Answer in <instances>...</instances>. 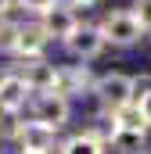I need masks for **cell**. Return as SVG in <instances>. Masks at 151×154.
<instances>
[{
	"label": "cell",
	"instance_id": "cell-1",
	"mask_svg": "<svg viewBox=\"0 0 151 154\" xmlns=\"http://www.w3.org/2000/svg\"><path fill=\"white\" fill-rule=\"evenodd\" d=\"M101 32H104V39L115 43V47H133L137 39L144 36V25H140V18H137L133 11H112V14L104 18Z\"/></svg>",
	"mask_w": 151,
	"mask_h": 154
},
{
	"label": "cell",
	"instance_id": "cell-2",
	"mask_svg": "<svg viewBox=\"0 0 151 154\" xmlns=\"http://www.w3.org/2000/svg\"><path fill=\"white\" fill-rule=\"evenodd\" d=\"M97 97H101V104L112 111V108H119V104H126V100H133V79L122 75V72H112V75L97 79Z\"/></svg>",
	"mask_w": 151,
	"mask_h": 154
},
{
	"label": "cell",
	"instance_id": "cell-3",
	"mask_svg": "<svg viewBox=\"0 0 151 154\" xmlns=\"http://www.w3.org/2000/svg\"><path fill=\"white\" fill-rule=\"evenodd\" d=\"M69 43V54L72 57H83V61H90V57H97L101 50H104V32L101 29H90V25H76L72 29V36L65 39Z\"/></svg>",
	"mask_w": 151,
	"mask_h": 154
},
{
	"label": "cell",
	"instance_id": "cell-4",
	"mask_svg": "<svg viewBox=\"0 0 151 154\" xmlns=\"http://www.w3.org/2000/svg\"><path fill=\"white\" fill-rule=\"evenodd\" d=\"M40 25H43V32H47L50 39H69V36H72V29L79 25V22H76L72 7H65V4H58V0H54V4L43 11V22H40Z\"/></svg>",
	"mask_w": 151,
	"mask_h": 154
},
{
	"label": "cell",
	"instance_id": "cell-5",
	"mask_svg": "<svg viewBox=\"0 0 151 154\" xmlns=\"http://www.w3.org/2000/svg\"><path fill=\"white\" fill-rule=\"evenodd\" d=\"M36 118L47 125H65L69 122V97L58 93V90H43V97L36 100Z\"/></svg>",
	"mask_w": 151,
	"mask_h": 154
},
{
	"label": "cell",
	"instance_id": "cell-6",
	"mask_svg": "<svg viewBox=\"0 0 151 154\" xmlns=\"http://www.w3.org/2000/svg\"><path fill=\"white\" fill-rule=\"evenodd\" d=\"M29 93H33V90L25 86V79H22V75H4V79H0V111L14 115V111L25 104Z\"/></svg>",
	"mask_w": 151,
	"mask_h": 154
},
{
	"label": "cell",
	"instance_id": "cell-7",
	"mask_svg": "<svg viewBox=\"0 0 151 154\" xmlns=\"http://www.w3.org/2000/svg\"><path fill=\"white\" fill-rule=\"evenodd\" d=\"M22 79H25V86H29L33 93H43V90H54L58 68H54V65H47V61H40V57H33V61L22 68Z\"/></svg>",
	"mask_w": 151,
	"mask_h": 154
},
{
	"label": "cell",
	"instance_id": "cell-8",
	"mask_svg": "<svg viewBox=\"0 0 151 154\" xmlns=\"http://www.w3.org/2000/svg\"><path fill=\"white\" fill-rule=\"evenodd\" d=\"M54 125H47V122H22L18 125V140H22V147H33V151H47L50 143H54Z\"/></svg>",
	"mask_w": 151,
	"mask_h": 154
},
{
	"label": "cell",
	"instance_id": "cell-9",
	"mask_svg": "<svg viewBox=\"0 0 151 154\" xmlns=\"http://www.w3.org/2000/svg\"><path fill=\"white\" fill-rule=\"evenodd\" d=\"M47 32L43 25H18V36H14V54H25V57H40V50L47 47Z\"/></svg>",
	"mask_w": 151,
	"mask_h": 154
},
{
	"label": "cell",
	"instance_id": "cell-10",
	"mask_svg": "<svg viewBox=\"0 0 151 154\" xmlns=\"http://www.w3.org/2000/svg\"><path fill=\"white\" fill-rule=\"evenodd\" d=\"M54 90L65 93V97H72V93H86V90H90V72H86L83 65H76V68H61L58 79H54Z\"/></svg>",
	"mask_w": 151,
	"mask_h": 154
},
{
	"label": "cell",
	"instance_id": "cell-11",
	"mask_svg": "<svg viewBox=\"0 0 151 154\" xmlns=\"http://www.w3.org/2000/svg\"><path fill=\"white\" fill-rule=\"evenodd\" d=\"M112 118L119 122V129H148V118H144L137 100H126V104L112 108Z\"/></svg>",
	"mask_w": 151,
	"mask_h": 154
},
{
	"label": "cell",
	"instance_id": "cell-12",
	"mask_svg": "<svg viewBox=\"0 0 151 154\" xmlns=\"http://www.w3.org/2000/svg\"><path fill=\"white\" fill-rule=\"evenodd\" d=\"M112 147L119 154H140L144 151V129H115Z\"/></svg>",
	"mask_w": 151,
	"mask_h": 154
},
{
	"label": "cell",
	"instance_id": "cell-13",
	"mask_svg": "<svg viewBox=\"0 0 151 154\" xmlns=\"http://www.w3.org/2000/svg\"><path fill=\"white\" fill-rule=\"evenodd\" d=\"M65 154H101V140H94L90 133L72 136V140L65 143Z\"/></svg>",
	"mask_w": 151,
	"mask_h": 154
},
{
	"label": "cell",
	"instance_id": "cell-14",
	"mask_svg": "<svg viewBox=\"0 0 151 154\" xmlns=\"http://www.w3.org/2000/svg\"><path fill=\"white\" fill-rule=\"evenodd\" d=\"M14 36H18V25L4 22L0 25V50H14Z\"/></svg>",
	"mask_w": 151,
	"mask_h": 154
},
{
	"label": "cell",
	"instance_id": "cell-15",
	"mask_svg": "<svg viewBox=\"0 0 151 154\" xmlns=\"http://www.w3.org/2000/svg\"><path fill=\"white\" fill-rule=\"evenodd\" d=\"M137 18H140V25L151 29V0H137V11H133Z\"/></svg>",
	"mask_w": 151,
	"mask_h": 154
},
{
	"label": "cell",
	"instance_id": "cell-16",
	"mask_svg": "<svg viewBox=\"0 0 151 154\" xmlns=\"http://www.w3.org/2000/svg\"><path fill=\"white\" fill-rule=\"evenodd\" d=\"M144 93H151V75H137L133 79V100H140Z\"/></svg>",
	"mask_w": 151,
	"mask_h": 154
},
{
	"label": "cell",
	"instance_id": "cell-17",
	"mask_svg": "<svg viewBox=\"0 0 151 154\" xmlns=\"http://www.w3.org/2000/svg\"><path fill=\"white\" fill-rule=\"evenodd\" d=\"M50 4H54V0H22V7H25V11H36V14H43Z\"/></svg>",
	"mask_w": 151,
	"mask_h": 154
},
{
	"label": "cell",
	"instance_id": "cell-18",
	"mask_svg": "<svg viewBox=\"0 0 151 154\" xmlns=\"http://www.w3.org/2000/svg\"><path fill=\"white\" fill-rule=\"evenodd\" d=\"M137 104H140V111H144V118H148V125H151V93H144Z\"/></svg>",
	"mask_w": 151,
	"mask_h": 154
},
{
	"label": "cell",
	"instance_id": "cell-19",
	"mask_svg": "<svg viewBox=\"0 0 151 154\" xmlns=\"http://www.w3.org/2000/svg\"><path fill=\"white\" fill-rule=\"evenodd\" d=\"M7 7H11V0H0V18L7 14Z\"/></svg>",
	"mask_w": 151,
	"mask_h": 154
},
{
	"label": "cell",
	"instance_id": "cell-20",
	"mask_svg": "<svg viewBox=\"0 0 151 154\" xmlns=\"http://www.w3.org/2000/svg\"><path fill=\"white\" fill-rule=\"evenodd\" d=\"M22 154H47V151H33V147H22Z\"/></svg>",
	"mask_w": 151,
	"mask_h": 154
},
{
	"label": "cell",
	"instance_id": "cell-21",
	"mask_svg": "<svg viewBox=\"0 0 151 154\" xmlns=\"http://www.w3.org/2000/svg\"><path fill=\"white\" fill-rule=\"evenodd\" d=\"M76 4H83V7H86V4H97V0H76Z\"/></svg>",
	"mask_w": 151,
	"mask_h": 154
},
{
	"label": "cell",
	"instance_id": "cell-22",
	"mask_svg": "<svg viewBox=\"0 0 151 154\" xmlns=\"http://www.w3.org/2000/svg\"><path fill=\"white\" fill-rule=\"evenodd\" d=\"M4 75H7V72H4V68H0V79H4Z\"/></svg>",
	"mask_w": 151,
	"mask_h": 154
}]
</instances>
